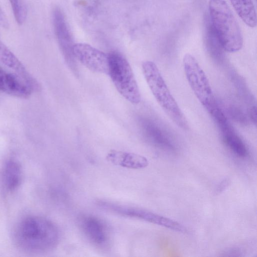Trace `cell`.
I'll use <instances>...</instances> for the list:
<instances>
[{
  "instance_id": "obj_1",
  "label": "cell",
  "mask_w": 257,
  "mask_h": 257,
  "mask_svg": "<svg viewBox=\"0 0 257 257\" xmlns=\"http://www.w3.org/2000/svg\"><path fill=\"white\" fill-rule=\"evenodd\" d=\"M13 240L21 251L33 254L51 251L58 245L60 233L51 220L37 215H28L16 223Z\"/></svg>"
},
{
  "instance_id": "obj_2",
  "label": "cell",
  "mask_w": 257,
  "mask_h": 257,
  "mask_svg": "<svg viewBox=\"0 0 257 257\" xmlns=\"http://www.w3.org/2000/svg\"><path fill=\"white\" fill-rule=\"evenodd\" d=\"M210 24L224 51L240 50L243 37L238 24L225 0H209Z\"/></svg>"
},
{
  "instance_id": "obj_3",
  "label": "cell",
  "mask_w": 257,
  "mask_h": 257,
  "mask_svg": "<svg viewBox=\"0 0 257 257\" xmlns=\"http://www.w3.org/2000/svg\"><path fill=\"white\" fill-rule=\"evenodd\" d=\"M142 69L147 83L158 104L177 125L185 127L187 124L185 118L157 66L152 61H146L142 64Z\"/></svg>"
},
{
  "instance_id": "obj_4",
  "label": "cell",
  "mask_w": 257,
  "mask_h": 257,
  "mask_svg": "<svg viewBox=\"0 0 257 257\" xmlns=\"http://www.w3.org/2000/svg\"><path fill=\"white\" fill-rule=\"evenodd\" d=\"M109 74L118 92L130 102L139 104L141 93L132 69L126 59L118 53L108 55Z\"/></svg>"
},
{
  "instance_id": "obj_5",
  "label": "cell",
  "mask_w": 257,
  "mask_h": 257,
  "mask_svg": "<svg viewBox=\"0 0 257 257\" xmlns=\"http://www.w3.org/2000/svg\"><path fill=\"white\" fill-rule=\"evenodd\" d=\"M183 65L188 84L203 106L210 114L218 106L213 95L209 80L195 58L186 54Z\"/></svg>"
},
{
  "instance_id": "obj_6",
  "label": "cell",
  "mask_w": 257,
  "mask_h": 257,
  "mask_svg": "<svg viewBox=\"0 0 257 257\" xmlns=\"http://www.w3.org/2000/svg\"><path fill=\"white\" fill-rule=\"evenodd\" d=\"M96 204L101 208L119 215L145 221L180 232H186V228L178 222L146 209L127 206L104 200H98Z\"/></svg>"
},
{
  "instance_id": "obj_7",
  "label": "cell",
  "mask_w": 257,
  "mask_h": 257,
  "mask_svg": "<svg viewBox=\"0 0 257 257\" xmlns=\"http://www.w3.org/2000/svg\"><path fill=\"white\" fill-rule=\"evenodd\" d=\"M72 53L77 60L89 70L98 73L108 75V55L85 43L74 44Z\"/></svg>"
},
{
  "instance_id": "obj_8",
  "label": "cell",
  "mask_w": 257,
  "mask_h": 257,
  "mask_svg": "<svg viewBox=\"0 0 257 257\" xmlns=\"http://www.w3.org/2000/svg\"><path fill=\"white\" fill-rule=\"evenodd\" d=\"M78 225L82 233L91 244L104 248L109 241V230L102 219L91 214H83L78 218Z\"/></svg>"
},
{
  "instance_id": "obj_9",
  "label": "cell",
  "mask_w": 257,
  "mask_h": 257,
  "mask_svg": "<svg viewBox=\"0 0 257 257\" xmlns=\"http://www.w3.org/2000/svg\"><path fill=\"white\" fill-rule=\"evenodd\" d=\"M211 115L221 132L224 143L230 151L238 158L246 159L249 156L248 148L235 132L222 110L217 108Z\"/></svg>"
},
{
  "instance_id": "obj_10",
  "label": "cell",
  "mask_w": 257,
  "mask_h": 257,
  "mask_svg": "<svg viewBox=\"0 0 257 257\" xmlns=\"http://www.w3.org/2000/svg\"><path fill=\"white\" fill-rule=\"evenodd\" d=\"M24 180V170L21 163L14 158L6 159L0 167V192L5 197L14 194Z\"/></svg>"
},
{
  "instance_id": "obj_11",
  "label": "cell",
  "mask_w": 257,
  "mask_h": 257,
  "mask_svg": "<svg viewBox=\"0 0 257 257\" xmlns=\"http://www.w3.org/2000/svg\"><path fill=\"white\" fill-rule=\"evenodd\" d=\"M0 91L22 98L31 95L32 86L18 74L6 72L0 67Z\"/></svg>"
},
{
  "instance_id": "obj_12",
  "label": "cell",
  "mask_w": 257,
  "mask_h": 257,
  "mask_svg": "<svg viewBox=\"0 0 257 257\" xmlns=\"http://www.w3.org/2000/svg\"><path fill=\"white\" fill-rule=\"evenodd\" d=\"M106 159L114 165L128 169H143L149 165L148 160L142 155L116 150H110Z\"/></svg>"
},
{
  "instance_id": "obj_13",
  "label": "cell",
  "mask_w": 257,
  "mask_h": 257,
  "mask_svg": "<svg viewBox=\"0 0 257 257\" xmlns=\"http://www.w3.org/2000/svg\"><path fill=\"white\" fill-rule=\"evenodd\" d=\"M53 22L55 33L58 43L63 50L72 53V39L70 30L63 13L61 10L56 8L53 11Z\"/></svg>"
},
{
  "instance_id": "obj_14",
  "label": "cell",
  "mask_w": 257,
  "mask_h": 257,
  "mask_svg": "<svg viewBox=\"0 0 257 257\" xmlns=\"http://www.w3.org/2000/svg\"><path fill=\"white\" fill-rule=\"evenodd\" d=\"M0 60L7 66L16 71L32 86L34 79L15 54L0 41Z\"/></svg>"
},
{
  "instance_id": "obj_15",
  "label": "cell",
  "mask_w": 257,
  "mask_h": 257,
  "mask_svg": "<svg viewBox=\"0 0 257 257\" xmlns=\"http://www.w3.org/2000/svg\"><path fill=\"white\" fill-rule=\"evenodd\" d=\"M238 16L248 27L256 25L255 10L252 0H230Z\"/></svg>"
},
{
  "instance_id": "obj_16",
  "label": "cell",
  "mask_w": 257,
  "mask_h": 257,
  "mask_svg": "<svg viewBox=\"0 0 257 257\" xmlns=\"http://www.w3.org/2000/svg\"><path fill=\"white\" fill-rule=\"evenodd\" d=\"M149 134L155 145L163 151L169 153L175 152L177 148L174 141L168 134L156 124H151Z\"/></svg>"
},
{
  "instance_id": "obj_17",
  "label": "cell",
  "mask_w": 257,
  "mask_h": 257,
  "mask_svg": "<svg viewBox=\"0 0 257 257\" xmlns=\"http://www.w3.org/2000/svg\"><path fill=\"white\" fill-rule=\"evenodd\" d=\"M16 21L19 25L25 22L27 15V10L23 0H9Z\"/></svg>"
},
{
  "instance_id": "obj_18",
  "label": "cell",
  "mask_w": 257,
  "mask_h": 257,
  "mask_svg": "<svg viewBox=\"0 0 257 257\" xmlns=\"http://www.w3.org/2000/svg\"><path fill=\"white\" fill-rule=\"evenodd\" d=\"M229 182L230 181L228 178H224L218 184L215 190V193L217 194L224 191L228 186Z\"/></svg>"
},
{
  "instance_id": "obj_19",
  "label": "cell",
  "mask_w": 257,
  "mask_h": 257,
  "mask_svg": "<svg viewBox=\"0 0 257 257\" xmlns=\"http://www.w3.org/2000/svg\"><path fill=\"white\" fill-rule=\"evenodd\" d=\"M0 25L4 28L9 27V22L4 12L0 6Z\"/></svg>"
},
{
  "instance_id": "obj_20",
  "label": "cell",
  "mask_w": 257,
  "mask_h": 257,
  "mask_svg": "<svg viewBox=\"0 0 257 257\" xmlns=\"http://www.w3.org/2000/svg\"><path fill=\"white\" fill-rule=\"evenodd\" d=\"M250 118L252 121L256 125V107L252 106L249 110Z\"/></svg>"
}]
</instances>
